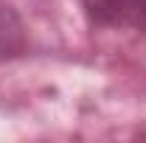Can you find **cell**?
Masks as SVG:
<instances>
[{"instance_id":"1","label":"cell","mask_w":146,"mask_h":143,"mask_svg":"<svg viewBox=\"0 0 146 143\" xmlns=\"http://www.w3.org/2000/svg\"><path fill=\"white\" fill-rule=\"evenodd\" d=\"M84 14L98 28L146 31V0H82Z\"/></svg>"},{"instance_id":"2","label":"cell","mask_w":146,"mask_h":143,"mask_svg":"<svg viewBox=\"0 0 146 143\" xmlns=\"http://www.w3.org/2000/svg\"><path fill=\"white\" fill-rule=\"evenodd\" d=\"M23 48H25L23 20L17 17V11L6 0H0V62L11 59V56H20Z\"/></svg>"}]
</instances>
